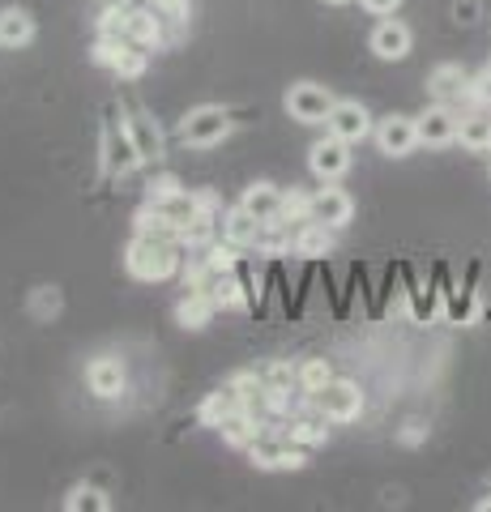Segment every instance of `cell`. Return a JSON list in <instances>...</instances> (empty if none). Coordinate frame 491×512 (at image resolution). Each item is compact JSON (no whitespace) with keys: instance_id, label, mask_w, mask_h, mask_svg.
<instances>
[{"instance_id":"obj_1","label":"cell","mask_w":491,"mask_h":512,"mask_svg":"<svg viewBox=\"0 0 491 512\" xmlns=\"http://www.w3.org/2000/svg\"><path fill=\"white\" fill-rule=\"evenodd\" d=\"M124 265H129L137 282H167L180 269V244L158 235H137L129 252H124Z\"/></svg>"},{"instance_id":"obj_2","label":"cell","mask_w":491,"mask_h":512,"mask_svg":"<svg viewBox=\"0 0 491 512\" xmlns=\"http://www.w3.org/2000/svg\"><path fill=\"white\" fill-rule=\"evenodd\" d=\"M231 137V116L223 107H193L188 116L180 120V141L184 146H218V141H227Z\"/></svg>"},{"instance_id":"obj_3","label":"cell","mask_w":491,"mask_h":512,"mask_svg":"<svg viewBox=\"0 0 491 512\" xmlns=\"http://www.w3.org/2000/svg\"><path fill=\"white\" fill-rule=\"evenodd\" d=\"M308 167H312V175H316L321 184L342 180V175L351 171V141H342V137H334V133H325V137L308 150Z\"/></svg>"},{"instance_id":"obj_4","label":"cell","mask_w":491,"mask_h":512,"mask_svg":"<svg viewBox=\"0 0 491 512\" xmlns=\"http://www.w3.org/2000/svg\"><path fill=\"white\" fill-rule=\"evenodd\" d=\"M312 402H316V410H321L325 419L351 423V419H359V410H363V393H359V384H351V380H329L325 389L312 393Z\"/></svg>"},{"instance_id":"obj_5","label":"cell","mask_w":491,"mask_h":512,"mask_svg":"<svg viewBox=\"0 0 491 512\" xmlns=\"http://www.w3.org/2000/svg\"><path fill=\"white\" fill-rule=\"evenodd\" d=\"M94 64H103V69H112L116 77H124V82H133V77L146 73V52L129 39H99Z\"/></svg>"},{"instance_id":"obj_6","label":"cell","mask_w":491,"mask_h":512,"mask_svg":"<svg viewBox=\"0 0 491 512\" xmlns=\"http://www.w3.org/2000/svg\"><path fill=\"white\" fill-rule=\"evenodd\" d=\"M334 103H338L334 94H329L325 86H312V82H299V86L287 90V111L299 124H325Z\"/></svg>"},{"instance_id":"obj_7","label":"cell","mask_w":491,"mask_h":512,"mask_svg":"<svg viewBox=\"0 0 491 512\" xmlns=\"http://www.w3.org/2000/svg\"><path fill=\"white\" fill-rule=\"evenodd\" d=\"M325 133H334L342 141H363L372 133V116H368V107L355 103V99H338L334 111H329V120H325Z\"/></svg>"},{"instance_id":"obj_8","label":"cell","mask_w":491,"mask_h":512,"mask_svg":"<svg viewBox=\"0 0 491 512\" xmlns=\"http://www.w3.org/2000/svg\"><path fill=\"white\" fill-rule=\"evenodd\" d=\"M376 146H380V154H389V158L415 154V146H419L415 120H410V116H385L376 124Z\"/></svg>"},{"instance_id":"obj_9","label":"cell","mask_w":491,"mask_h":512,"mask_svg":"<svg viewBox=\"0 0 491 512\" xmlns=\"http://www.w3.org/2000/svg\"><path fill=\"white\" fill-rule=\"evenodd\" d=\"M248 453H252V466H261V470H299L304 466V448H299L295 440H265V436H257L248 444Z\"/></svg>"},{"instance_id":"obj_10","label":"cell","mask_w":491,"mask_h":512,"mask_svg":"<svg viewBox=\"0 0 491 512\" xmlns=\"http://www.w3.org/2000/svg\"><path fill=\"white\" fill-rule=\"evenodd\" d=\"M312 218H316V222H325V227H334V231H342L346 222L355 218V201L346 197L342 188L325 184V188H316V192H312Z\"/></svg>"},{"instance_id":"obj_11","label":"cell","mask_w":491,"mask_h":512,"mask_svg":"<svg viewBox=\"0 0 491 512\" xmlns=\"http://www.w3.org/2000/svg\"><path fill=\"white\" fill-rule=\"evenodd\" d=\"M415 128H419V146L440 150V146H449V141H457V116H453L445 103H440V107H427L423 116L415 120Z\"/></svg>"},{"instance_id":"obj_12","label":"cell","mask_w":491,"mask_h":512,"mask_svg":"<svg viewBox=\"0 0 491 512\" xmlns=\"http://www.w3.org/2000/svg\"><path fill=\"white\" fill-rule=\"evenodd\" d=\"M372 52L380 60H406L410 56V26H402L398 18H385L376 30H372Z\"/></svg>"},{"instance_id":"obj_13","label":"cell","mask_w":491,"mask_h":512,"mask_svg":"<svg viewBox=\"0 0 491 512\" xmlns=\"http://www.w3.org/2000/svg\"><path fill=\"white\" fill-rule=\"evenodd\" d=\"M86 384H90V393L94 397H103V402H112V397L124 393V363L120 359H94L86 367Z\"/></svg>"},{"instance_id":"obj_14","label":"cell","mask_w":491,"mask_h":512,"mask_svg":"<svg viewBox=\"0 0 491 512\" xmlns=\"http://www.w3.org/2000/svg\"><path fill=\"white\" fill-rule=\"evenodd\" d=\"M269 227L261 218H252L244 205H235V210L223 218V235H227V244L231 248H261V235H265Z\"/></svg>"},{"instance_id":"obj_15","label":"cell","mask_w":491,"mask_h":512,"mask_svg":"<svg viewBox=\"0 0 491 512\" xmlns=\"http://www.w3.org/2000/svg\"><path fill=\"white\" fill-rule=\"evenodd\" d=\"M244 210L252 214V218H261L265 227H274V222H282V192L274 188V184H252L248 192H244Z\"/></svg>"},{"instance_id":"obj_16","label":"cell","mask_w":491,"mask_h":512,"mask_svg":"<svg viewBox=\"0 0 491 512\" xmlns=\"http://www.w3.org/2000/svg\"><path fill=\"white\" fill-rule=\"evenodd\" d=\"M214 308H218V303H214L210 291H188L176 303V320L184 329H205V325H210V316H214Z\"/></svg>"},{"instance_id":"obj_17","label":"cell","mask_w":491,"mask_h":512,"mask_svg":"<svg viewBox=\"0 0 491 512\" xmlns=\"http://www.w3.org/2000/svg\"><path fill=\"white\" fill-rule=\"evenodd\" d=\"M457 141L466 150H491V111H466V116H457Z\"/></svg>"},{"instance_id":"obj_18","label":"cell","mask_w":491,"mask_h":512,"mask_svg":"<svg viewBox=\"0 0 491 512\" xmlns=\"http://www.w3.org/2000/svg\"><path fill=\"white\" fill-rule=\"evenodd\" d=\"M35 43V18L26 9H5L0 13V47H26Z\"/></svg>"},{"instance_id":"obj_19","label":"cell","mask_w":491,"mask_h":512,"mask_svg":"<svg viewBox=\"0 0 491 512\" xmlns=\"http://www.w3.org/2000/svg\"><path fill=\"white\" fill-rule=\"evenodd\" d=\"M218 431H223V440L227 444H235V448H248L252 440L261 436V427H257V414H252L248 406H240V410H231L223 423H218Z\"/></svg>"},{"instance_id":"obj_20","label":"cell","mask_w":491,"mask_h":512,"mask_svg":"<svg viewBox=\"0 0 491 512\" xmlns=\"http://www.w3.org/2000/svg\"><path fill=\"white\" fill-rule=\"evenodd\" d=\"M124 128H129V137H133V146L141 154V163H154V158L163 154V137H158V128L146 116H129V120H124Z\"/></svg>"},{"instance_id":"obj_21","label":"cell","mask_w":491,"mask_h":512,"mask_svg":"<svg viewBox=\"0 0 491 512\" xmlns=\"http://www.w3.org/2000/svg\"><path fill=\"white\" fill-rule=\"evenodd\" d=\"M129 43L137 47H158L163 43V22H158V13H146V9H129Z\"/></svg>"},{"instance_id":"obj_22","label":"cell","mask_w":491,"mask_h":512,"mask_svg":"<svg viewBox=\"0 0 491 512\" xmlns=\"http://www.w3.org/2000/svg\"><path fill=\"white\" fill-rule=\"evenodd\" d=\"M329 248H334V227H325V222L308 218L304 231L295 235V252H299V256H325Z\"/></svg>"},{"instance_id":"obj_23","label":"cell","mask_w":491,"mask_h":512,"mask_svg":"<svg viewBox=\"0 0 491 512\" xmlns=\"http://www.w3.org/2000/svg\"><path fill=\"white\" fill-rule=\"evenodd\" d=\"M432 90H436V99H440V103H449V99H462V94H470V82H466L462 64H440V69L432 73Z\"/></svg>"},{"instance_id":"obj_24","label":"cell","mask_w":491,"mask_h":512,"mask_svg":"<svg viewBox=\"0 0 491 512\" xmlns=\"http://www.w3.org/2000/svg\"><path fill=\"white\" fill-rule=\"evenodd\" d=\"M240 406H244L240 389H235V384H227V389H218V393H210V397H205V406H201V419L210 423V427H218V423H223L231 410H240Z\"/></svg>"},{"instance_id":"obj_25","label":"cell","mask_w":491,"mask_h":512,"mask_svg":"<svg viewBox=\"0 0 491 512\" xmlns=\"http://www.w3.org/2000/svg\"><path fill=\"white\" fill-rule=\"evenodd\" d=\"M210 295H214V303L218 308H244V286L235 282V278H223V274H214V282H210Z\"/></svg>"},{"instance_id":"obj_26","label":"cell","mask_w":491,"mask_h":512,"mask_svg":"<svg viewBox=\"0 0 491 512\" xmlns=\"http://www.w3.org/2000/svg\"><path fill=\"white\" fill-rule=\"evenodd\" d=\"M129 35V9L124 5H107L99 18V39H124Z\"/></svg>"},{"instance_id":"obj_27","label":"cell","mask_w":491,"mask_h":512,"mask_svg":"<svg viewBox=\"0 0 491 512\" xmlns=\"http://www.w3.org/2000/svg\"><path fill=\"white\" fill-rule=\"evenodd\" d=\"M287 440H295L299 448H308V444H325V440H329V431H325V423L295 419V423H291V431H287Z\"/></svg>"},{"instance_id":"obj_28","label":"cell","mask_w":491,"mask_h":512,"mask_svg":"<svg viewBox=\"0 0 491 512\" xmlns=\"http://www.w3.org/2000/svg\"><path fill=\"white\" fill-rule=\"evenodd\" d=\"M334 380V372H329V363L325 359H308L304 367H299V384H304L308 393H316V389H325V384Z\"/></svg>"},{"instance_id":"obj_29","label":"cell","mask_w":491,"mask_h":512,"mask_svg":"<svg viewBox=\"0 0 491 512\" xmlns=\"http://www.w3.org/2000/svg\"><path fill=\"white\" fill-rule=\"evenodd\" d=\"M312 218V197L304 192H282V222H308Z\"/></svg>"},{"instance_id":"obj_30","label":"cell","mask_w":491,"mask_h":512,"mask_svg":"<svg viewBox=\"0 0 491 512\" xmlns=\"http://www.w3.org/2000/svg\"><path fill=\"white\" fill-rule=\"evenodd\" d=\"M82 508H94V512H107L112 508V500H107L103 491H94V487H77L69 495V512H82Z\"/></svg>"},{"instance_id":"obj_31","label":"cell","mask_w":491,"mask_h":512,"mask_svg":"<svg viewBox=\"0 0 491 512\" xmlns=\"http://www.w3.org/2000/svg\"><path fill=\"white\" fill-rule=\"evenodd\" d=\"M150 5H154L158 18H176V22L188 18V0H150Z\"/></svg>"},{"instance_id":"obj_32","label":"cell","mask_w":491,"mask_h":512,"mask_svg":"<svg viewBox=\"0 0 491 512\" xmlns=\"http://www.w3.org/2000/svg\"><path fill=\"white\" fill-rule=\"evenodd\" d=\"M359 5L368 13H376V18H389V13H398L402 0H359Z\"/></svg>"},{"instance_id":"obj_33","label":"cell","mask_w":491,"mask_h":512,"mask_svg":"<svg viewBox=\"0 0 491 512\" xmlns=\"http://www.w3.org/2000/svg\"><path fill=\"white\" fill-rule=\"evenodd\" d=\"M470 99H479L483 107H491V73H487V77H479V82L470 86Z\"/></svg>"},{"instance_id":"obj_34","label":"cell","mask_w":491,"mask_h":512,"mask_svg":"<svg viewBox=\"0 0 491 512\" xmlns=\"http://www.w3.org/2000/svg\"><path fill=\"white\" fill-rule=\"evenodd\" d=\"M325 5H351V0H325Z\"/></svg>"},{"instance_id":"obj_35","label":"cell","mask_w":491,"mask_h":512,"mask_svg":"<svg viewBox=\"0 0 491 512\" xmlns=\"http://www.w3.org/2000/svg\"><path fill=\"white\" fill-rule=\"evenodd\" d=\"M479 508H483V512H491V500H483V504H479Z\"/></svg>"},{"instance_id":"obj_36","label":"cell","mask_w":491,"mask_h":512,"mask_svg":"<svg viewBox=\"0 0 491 512\" xmlns=\"http://www.w3.org/2000/svg\"><path fill=\"white\" fill-rule=\"evenodd\" d=\"M107 5H120V0H107Z\"/></svg>"}]
</instances>
